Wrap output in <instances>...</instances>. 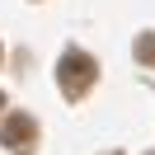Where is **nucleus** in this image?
I'll use <instances>...</instances> for the list:
<instances>
[{"label":"nucleus","mask_w":155,"mask_h":155,"mask_svg":"<svg viewBox=\"0 0 155 155\" xmlns=\"http://www.w3.org/2000/svg\"><path fill=\"white\" fill-rule=\"evenodd\" d=\"M0 146H10L14 155H33V146H38V122H33L28 113H10L0 122Z\"/></svg>","instance_id":"f03ea898"},{"label":"nucleus","mask_w":155,"mask_h":155,"mask_svg":"<svg viewBox=\"0 0 155 155\" xmlns=\"http://www.w3.org/2000/svg\"><path fill=\"white\" fill-rule=\"evenodd\" d=\"M94 80H99V66H94L89 52H66V57H61L57 85H61V94H66V99H85L89 89H94Z\"/></svg>","instance_id":"f257e3e1"},{"label":"nucleus","mask_w":155,"mask_h":155,"mask_svg":"<svg viewBox=\"0 0 155 155\" xmlns=\"http://www.w3.org/2000/svg\"><path fill=\"white\" fill-rule=\"evenodd\" d=\"M136 61L141 66H155V33H141L136 38Z\"/></svg>","instance_id":"7ed1b4c3"},{"label":"nucleus","mask_w":155,"mask_h":155,"mask_svg":"<svg viewBox=\"0 0 155 155\" xmlns=\"http://www.w3.org/2000/svg\"><path fill=\"white\" fill-rule=\"evenodd\" d=\"M0 108H5V94H0Z\"/></svg>","instance_id":"20e7f679"},{"label":"nucleus","mask_w":155,"mask_h":155,"mask_svg":"<svg viewBox=\"0 0 155 155\" xmlns=\"http://www.w3.org/2000/svg\"><path fill=\"white\" fill-rule=\"evenodd\" d=\"M150 155H155V150H150Z\"/></svg>","instance_id":"39448f33"}]
</instances>
